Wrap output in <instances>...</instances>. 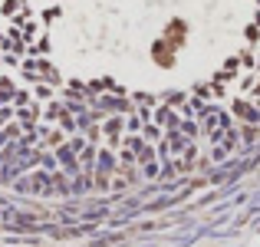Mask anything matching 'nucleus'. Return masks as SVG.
<instances>
[{
  "mask_svg": "<svg viewBox=\"0 0 260 247\" xmlns=\"http://www.w3.org/2000/svg\"><path fill=\"white\" fill-rule=\"evenodd\" d=\"M260 132V0H0V159L50 178L191 168Z\"/></svg>",
  "mask_w": 260,
  "mask_h": 247,
  "instance_id": "1",
  "label": "nucleus"
}]
</instances>
